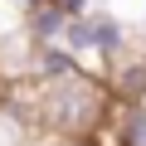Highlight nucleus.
<instances>
[{"label": "nucleus", "instance_id": "1", "mask_svg": "<svg viewBox=\"0 0 146 146\" xmlns=\"http://www.w3.org/2000/svg\"><path fill=\"white\" fill-rule=\"evenodd\" d=\"M112 112H117V102H112L107 83L88 68L68 73L58 83H34V93H29V117H34L39 136H58V141H102Z\"/></svg>", "mask_w": 146, "mask_h": 146}, {"label": "nucleus", "instance_id": "2", "mask_svg": "<svg viewBox=\"0 0 146 146\" xmlns=\"http://www.w3.org/2000/svg\"><path fill=\"white\" fill-rule=\"evenodd\" d=\"M63 49L73 54V58H122L127 54V29L107 15V10H88V15H78V20H68V29H63Z\"/></svg>", "mask_w": 146, "mask_h": 146}, {"label": "nucleus", "instance_id": "3", "mask_svg": "<svg viewBox=\"0 0 146 146\" xmlns=\"http://www.w3.org/2000/svg\"><path fill=\"white\" fill-rule=\"evenodd\" d=\"M107 127H112V141H117V146H146V102L117 107Z\"/></svg>", "mask_w": 146, "mask_h": 146}, {"label": "nucleus", "instance_id": "4", "mask_svg": "<svg viewBox=\"0 0 146 146\" xmlns=\"http://www.w3.org/2000/svg\"><path fill=\"white\" fill-rule=\"evenodd\" d=\"M34 146H102V141H58V136H39Z\"/></svg>", "mask_w": 146, "mask_h": 146}]
</instances>
